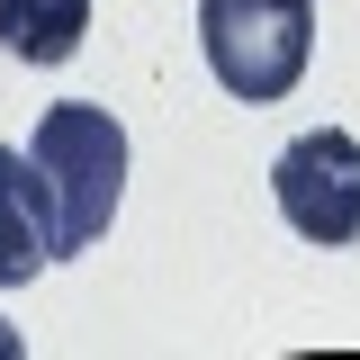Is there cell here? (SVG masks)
I'll return each instance as SVG.
<instances>
[{
	"label": "cell",
	"mask_w": 360,
	"mask_h": 360,
	"mask_svg": "<svg viewBox=\"0 0 360 360\" xmlns=\"http://www.w3.org/2000/svg\"><path fill=\"white\" fill-rule=\"evenodd\" d=\"M198 54L234 99H288L315 54V0H198Z\"/></svg>",
	"instance_id": "cell-2"
},
{
	"label": "cell",
	"mask_w": 360,
	"mask_h": 360,
	"mask_svg": "<svg viewBox=\"0 0 360 360\" xmlns=\"http://www.w3.org/2000/svg\"><path fill=\"white\" fill-rule=\"evenodd\" d=\"M54 262V217H45V180L18 144H0V288H27Z\"/></svg>",
	"instance_id": "cell-4"
},
{
	"label": "cell",
	"mask_w": 360,
	"mask_h": 360,
	"mask_svg": "<svg viewBox=\"0 0 360 360\" xmlns=\"http://www.w3.org/2000/svg\"><path fill=\"white\" fill-rule=\"evenodd\" d=\"M90 37V0H0V45L18 63H72Z\"/></svg>",
	"instance_id": "cell-5"
},
{
	"label": "cell",
	"mask_w": 360,
	"mask_h": 360,
	"mask_svg": "<svg viewBox=\"0 0 360 360\" xmlns=\"http://www.w3.org/2000/svg\"><path fill=\"white\" fill-rule=\"evenodd\" d=\"M270 198L307 243H360V135L307 127L270 162Z\"/></svg>",
	"instance_id": "cell-3"
},
{
	"label": "cell",
	"mask_w": 360,
	"mask_h": 360,
	"mask_svg": "<svg viewBox=\"0 0 360 360\" xmlns=\"http://www.w3.org/2000/svg\"><path fill=\"white\" fill-rule=\"evenodd\" d=\"M27 162L45 180V217H54V262L63 252H90L117 198H127V127L99 108V99H54L37 117V144Z\"/></svg>",
	"instance_id": "cell-1"
}]
</instances>
